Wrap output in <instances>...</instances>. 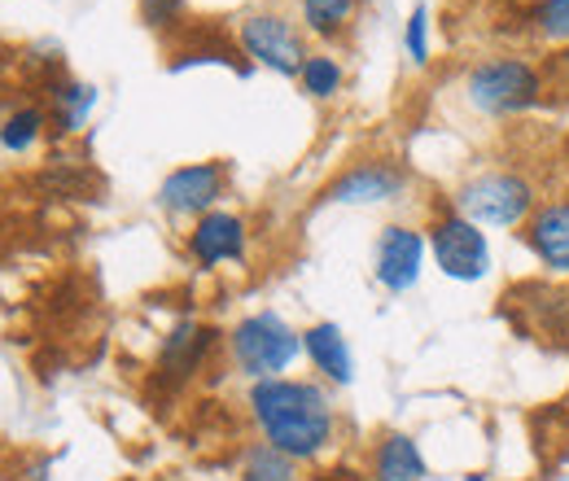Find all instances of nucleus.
Wrapping results in <instances>:
<instances>
[{"instance_id":"nucleus-6","label":"nucleus","mask_w":569,"mask_h":481,"mask_svg":"<svg viewBox=\"0 0 569 481\" xmlns=\"http://www.w3.org/2000/svg\"><path fill=\"white\" fill-rule=\"evenodd\" d=\"M237 49L254 67L284 74V79H293L302 70V62L311 58L307 53V36L298 31V22L284 18V13H268V9L263 13H246L237 22Z\"/></svg>"},{"instance_id":"nucleus-2","label":"nucleus","mask_w":569,"mask_h":481,"mask_svg":"<svg viewBox=\"0 0 569 481\" xmlns=\"http://www.w3.org/2000/svg\"><path fill=\"white\" fill-rule=\"evenodd\" d=\"M298 354H302V333L277 311H250L228 333V359L250 385L284 377L298 363Z\"/></svg>"},{"instance_id":"nucleus-9","label":"nucleus","mask_w":569,"mask_h":481,"mask_svg":"<svg viewBox=\"0 0 569 481\" xmlns=\"http://www.w3.org/2000/svg\"><path fill=\"white\" fill-rule=\"evenodd\" d=\"M408 184H412L408 167H399L390 158H372V162H356L351 171H342L325 189V202H333V207H381V202L403 198Z\"/></svg>"},{"instance_id":"nucleus-15","label":"nucleus","mask_w":569,"mask_h":481,"mask_svg":"<svg viewBox=\"0 0 569 481\" xmlns=\"http://www.w3.org/2000/svg\"><path fill=\"white\" fill-rule=\"evenodd\" d=\"M97 106V88L79 79H53L49 83V137H74Z\"/></svg>"},{"instance_id":"nucleus-19","label":"nucleus","mask_w":569,"mask_h":481,"mask_svg":"<svg viewBox=\"0 0 569 481\" xmlns=\"http://www.w3.org/2000/svg\"><path fill=\"white\" fill-rule=\"evenodd\" d=\"M298 4H302V27L320 40H338L359 13V0H298Z\"/></svg>"},{"instance_id":"nucleus-21","label":"nucleus","mask_w":569,"mask_h":481,"mask_svg":"<svg viewBox=\"0 0 569 481\" xmlns=\"http://www.w3.org/2000/svg\"><path fill=\"white\" fill-rule=\"evenodd\" d=\"M530 27L548 44H569V0H539L530 13Z\"/></svg>"},{"instance_id":"nucleus-17","label":"nucleus","mask_w":569,"mask_h":481,"mask_svg":"<svg viewBox=\"0 0 569 481\" xmlns=\"http://www.w3.org/2000/svg\"><path fill=\"white\" fill-rule=\"evenodd\" d=\"M237 481H302V464L289 460L284 451H277L272 442H250L241 451V464H237Z\"/></svg>"},{"instance_id":"nucleus-11","label":"nucleus","mask_w":569,"mask_h":481,"mask_svg":"<svg viewBox=\"0 0 569 481\" xmlns=\"http://www.w3.org/2000/svg\"><path fill=\"white\" fill-rule=\"evenodd\" d=\"M214 342H219V333H214L211 324L180 320V324L162 338V350H158V381H162V385H171V390L189 385V381L207 368Z\"/></svg>"},{"instance_id":"nucleus-14","label":"nucleus","mask_w":569,"mask_h":481,"mask_svg":"<svg viewBox=\"0 0 569 481\" xmlns=\"http://www.w3.org/2000/svg\"><path fill=\"white\" fill-rule=\"evenodd\" d=\"M429 464L412 433H381L368 451V481H426Z\"/></svg>"},{"instance_id":"nucleus-20","label":"nucleus","mask_w":569,"mask_h":481,"mask_svg":"<svg viewBox=\"0 0 569 481\" xmlns=\"http://www.w3.org/2000/svg\"><path fill=\"white\" fill-rule=\"evenodd\" d=\"M342 62L338 58H329V53H311L302 70H298V83H302V92L307 97H316V101H329V97H338L342 92Z\"/></svg>"},{"instance_id":"nucleus-1","label":"nucleus","mask_w":569,"mask_h":481,"mask_svg":"<svg viewBox=\"0 0 569 481\" xmlns=\"http://www.w3.org/2000/svg\"><path fill=\"white\" fill-rule=\"evenodd\" d=\"M246 412L259 438L298 464H316L338 442V408L320 381H302V377L254 381L246 394Z\"/></svg>"},{"instance_id":"nucleus-10","label":"nucleus","mask_w":569,"mask_h":481,"mask_svg":"<svg viewBox=\"0 0 569 481\" xmlns=\"http://www.w3.org/2000/svg\"><path fill=\"white\" fill-rule=\"evenodd\" d=\"M189 259L202 268V272H214V268H223V263H241L246 259V250H250V228H246V219L237 214V210H211V214H202V219H193V228H189Z\"/></svg>"},{"instance_id":"nucleus-3","label":"nucleus","mask_w":569,"mask_h":481,"mask_svg":"<svg viewBox=\"0 0 569 481\" xmlns=\"http://www.w3.org/2000/svg\"><path fill=\"white\" fill-rule=\"evenodd\" d=\"M465 101L487 119H512L543 101V74L530 58L496 53L465 74Z\"/></svg>"},{"instance_id":"nucleus-8","label":"nucleus","mask_w":569,"mask_h":481,"mask_svg":"<svg viewBox=\"0 0 569 481\" xmlns=\"http://www.w3.org/2000/svg\"><path fill=\"white\" fill-rule=\"evenodd\" d=\"M228 189L223 162H184L158 184V207L176 219H202L219 210V198Z\"/></svg>"},{"instance_id":"nucleus-7","label":"nucleus","mask_w":569,"mask_h":481,"mask_svg":"<svg viewBox=\"0 0 569 481\" xmlns=\"http://www.w3.org/2000/svg\"><path fill=\"white\" fill-rule=\"evenodd\" d=\"M426 254H429L426 232H417L408 223H386L377 232V245H372V280L386 293L399 298V293L417 289V280L426 272Z\"/></svg>"},{"instance_id":"nucleus-18","label":"nucleus","mask_w":569,"mask_h":481,"mask_svg":"<svg viewBox=\"0 0 569 481\" xmlns=\"http://www.w3.org/2000/svg\"><path fill=\"white\" fill-rule=\"evenodd\" d=\"M49 132V114L40 106H18L0 119V149L9 153H31Z\"/></svg>"},{"instance_id":"nucleus-5","label":"nucleus","mask_w":569,"mask_h":481,"mask_svg":"<svg viewBox=\"0 0 569 481\" xmlns=\"http://www.w3.org/2000/svg\"><path fill=\"white\" fill-rule=\"evenodd\" d=\"M456 210L469 214L478 228H521L539 210V198H535V184L526 176L487 171V176H473L456 193Z\"/></svg>"},{"instance_id":"nucleus-23","label":"nucleus","mask_w":569,"mask_h":481,"mask_svg":"<svg viewBox=\"0 0 569 481\" xmlns=\"http://www.w3.org/2000/svg\"><path fill=\"white\" fill-rule=\"evenodd\" d=\"M403 49H408V58H412L417 67H426L429 62V9L426 4L412 9L408 27H403Z\"/></svg>"},{"instance_id":"nucleus-22","label":"nucleus","mask_w":569,"mask_h":481,"mask_svg":"<svg viewBox=\"0 0 569 481\" xmlns=\"http://www.w3.org/2000/svg\"><path fill=\"white\" fill-rule=\"evenodd\" d=\"M189 13V0H141V22L149 31H176Z\"/></svg>"},{"instance_id":"nucleus-12","label":"nucleus","mask_w":569,"mask_h":481,"mask_svg":"<svg viewBox=\"0 0 569 481\" xmlns=\"http://www.w3.org/2000/svg\"><path fill=\"white\" fill-rule=\"evenodd\" d=\"M302 354L311 359L320 381H329V385H351L356 381V354H351L347 333L333 320H320V324L302 329Z\"/></svg>"},{"instance_id":"nucleus-4","label":"nucleus","mask_w":569,"mask_h":481,"mask_svg":"<svg viewBox=\"0 0 569 481\" xmlns=\"http://www.w3.org/2000/svg\"><path fill=\"white\" fill-rule=\"evenodd\" d=\"M426 241H429V254H433V268L447 275V280L478 284V280L491 275V241H487V232L456 207L429 219Z\"/></svg>"},{"instance_id":"nucleus-16","label":"nucleus","mask_w":569,"mask_h":481,"mask_svg":"<svg viewBox=\"0 0 569 481\" xmlns=\"http://www.w3.org/2000/svg\"><path fill=\"white\" fill-rule=\"evenodd\" d=\"M36 184H40L49 198H62V202H88L92 193H101V180H97L88 167L71 162V158H53V162L36 176Z\"/></svg>"},{"instance_id":"nucleus-13","label":"nucleus","mask_w":569,"mask_h":481,"mask_svg":"<svg viewBox=\"0 0 569 481\" xmlns=\"http://www.w3.org/2000/svg\"><path fill=\"white\" fill-rule=\"evenodd\" d=\"M530 254L552 275H569V202H548L526 223Z\"/></svg>"}]
</instances>
